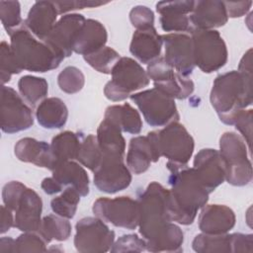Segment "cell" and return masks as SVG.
I'll return each instance as SVG.
<instances>
[{
    "mask_svg": "<svg viewBox=\"0 0 253 253\" xmlns=\"http://www.w3.org/2000/svg\"><path fill=\"white\" fill-rule=\"evenodd\" d=\"M166 167L171 173L168 178L171 186V219L180 224H191L198 211L207 205L210 193L197 177L193 167H188V164L167 161Z\"/></svg>",
    "mask_w": 253,
    "mask_h": 253,
    "instance_id": "1",
    "label": "cell"
},
{
    "mask_svg": "<svg viewBox=\"0 0 253 253\" xmlns=\"http://www.w3.org/2000/svg\"><path fill=\"white\" fill-rule=\"evenodd\" d=\"M210 101L219 120L232 126L234 116L252 104V74L232 70L215 77Z\"/></svg>",
    "mask_w": 253,
    "mask_h": 253,
    "instance_id": "2",
    "label": "cell"
},
{
    "mask_svg": "<svg viewBox=\"0 0 253 253\" xmlns=\"http://www.w3.org/2000/svg\"><path fill=\"white\" fill-rule=\"evenodd\" d=\"M170 198V190L153 181L148 184L137 200L139 206V233L146 243L159 236L172 222Z\"/></svg>",
    "mask_w": 253,
    "mask_h": 253,
    "instance_id": "3",
    "label": "cell"
},
{
    "mask_svg": "<svg viewBox=\"0 0 253 253\" xmlns=\"http://www.w3.org/2000/svg\"><path fill=\"white\" fill-rule=\"evenodd\" d=\"M10 39L11 50L22 70L47 72L57 68L64 59L44 41L36 38L25 24L12 33Z\"/></svg>",
    "mask_w": 253,
    "mask_h": 253,
    "instance_id": "4",
    "label": "cell"
},
{
    "mask_svg": "<svg viewBox=\"0 0 253 253\" xmlns=\"http://www.w3.org/2000/svg\"><path fill=\"white\" fill-rule=\"evenodd\" d=\"M248 150L245 140L236 132L226 131L219 138V153L226 168L225 180L232 186L241 187L252 181V163Z\"/></svg>",
    "mask_w": 253,
    "mask_h": 253,
    "instance_id": "5",
    "label": "cell"
},
{
    "mask_svg": "<svg viewBox=\"0 0 253 253\" xmlns=\"http://www.w3.org/2000/svg\"><path fill=\"white\" fill-rule=\"evenodd\" d=\"M112 79L107 82L104 94L113 102L127 99L134 92L149 84V77L143 67L130 57H121L111 72Z\"/></svg>",
    "mask_w": 253,
    "mask_h": 253,
    "instance_id": "6",
    "label": "cell"
},
{
    "mask_svg": "<svg viewBox=\"0 0 253 253\" xmlns=\"http://www.w3.org/2000/svg\"><path fill=\"white\" fill-rule=\"evenodd\" d=\"M147 135L153 141L158 154L168 161L188 164L192 158L195 141L187 128L178 122H173L162 129L152 130Z\"/></svg>",
    "mask_w": 253,
    "mask_h": 253,
    "instance_id": "7",
    "label": "cell"
},
{
    "mask_svg": "<svg viewBox=\"0 0 253 253\" xmlns=\"http://www.w3.org/2000/svg\"><path fill=\"white\" fill-rule=\"evenodd\" d=\"M191 35L196 66L205 73H211L225 65L227 47L216 30H195Z\"/></svg>",
    "mask_w": 253,
    "mask_h": 253,
    "instance_id": "8",
    "label": "cell"
},
{
    "mask_svg": "<svg viewBox=\"0 0 253 253\" xmlns=\"http://www.w3.org/2000/svg\"><path fill=\"white\" fill-rule=\"evenodd\" d=\"M130 100L138 107L144 120L151 126H164L179 121L175 100L155 88L133 93Z\"/></svg>",
    "mask_w": 253,
    "mask_h": 253,
    "instance_id": "9",
    "label": "cell"
},
{
    "mask_svg": "<svg viewBox=\"0 0 253 253\" xmlns=\"http://www.w3.org/2000/svg\"><path fill=\"white\" fill-rule=\"evenodd\" d=\"M92 211L95 216L105 222L126 229H135L139 221L138 201L127 196L110 199L102 197L97 199Z\"/></svg>",
    "mask_w": 253,
    "mask_h": 253,
    "instance_id": "10",
    "label": "cell"
},
{
    "mask_svg": "<svg viewBox=\"0 0 253 253\" xmlns=\"http://www.w3.org/2000/svg\"><path fill=\"white\" fill-rule=\"evenodd\" d=\"M146 72L149 79L153 81L154 88L172 99L184 100L194 92L193 80L176 71L164 57L160 56L149 63Z\"/></svg>",
    "mask_w": 253,
    "mask_h": 253,
    "instance_id": "11",
    "label": "cell"
},
{
    "mask_svg": "<svg viewBox=\"0 0 253 253\" xmlns=\"http://www.w3.org/2000/svg\"><path fill=\"white\" fill-rule=\"evenodd\" d=\"M74 245L82 253H102L110 251L115 242V232L99 217L87 216L75 225Z\"/></svg>",
    "mask_w": 253,
    "mask_h": 253,
    "instance_id": "12",
    "label": "cell"
},
{
    "mask_svg": "<svg viewBox=\"0 0 253 253\" xmlns=\"http://www.w3.org/2000/svg\"><path fill=\"white\" fill-rule=\"evenodd\" d=\"M1 129L6 133H15L30 128L34 125L31 108L11 87L2 85L0 106Z\"/></svg>",
    "mask_w": 253,
    "mask_h": 253,
    "instance_id": "13",
    "label": "cell"
},
{
    "mask_svg": "<svg viewBox=\"0 0 253 253\" xmlns=\"http://www.w3.org/2000/svg\"><path fill=\"white\" fill-rule=\"evenodd\" d=\"M161 37L166 62L182 75L189 76L196 66L191 36L185 33H171Z\"/></svg>",
    "mask_w": 253,
    "mask_h": 253,
    "instance_id": "14",
    "label": "cell"
},
{
    "mask_svg": "<svg viewBox=\"0 0 253 253\" xmlns=\"http://www.w3.org/2000/svg\"><path fill=\"white\" fill-rule=\"evenodd\" d=\"M131 173L124 158L105 157L94 172V184L99 191L115 194L126 189L131 183Z\"/></svg>",
    "mask_w": 253,
    "mask_h": 253,
    "instance_id": "15",
    "label": "cell"
},
{
    "mask_svg": "<svg viewBox=\"0 0 253 253\" xmlns=\"http://www.w3.org/2000/svg\"><path fill=\"white\" fill-rule=\"evenodd\" d=\"M193 169L209 193L213 192L225 180V163L216 149H201L195 155Z\"/></svg>",
    "mask_w": 253,
    "mask_h": 253,
    "instance_id": "16",
    "label": "cell"
},
{
    "mask_svg": "<svg viewBox=\"0 0 253 253\" xmlns=\"http://www.w3.org/2000/svg\"><path fill=\"white\" fill-rule=\"evenodd\" d=\"M86 19L77 13L62 16L54 25L44 42L60 56L68 57L73 52L76 36Z\"/></svg>",
    "mask_w": 253,
    "mask_h": 253,
    "instance_id": "17",
    "label": "cell"
},
{
    "mask_svg": "<svg viewBox=\"0 0 253 253\" xmlns=\"http://www.w3.org/2000/svg\"><path fill=\"white\" fill-rule=\"evenodd\" d=\"M14 227L26 231H38L42 223V201L36 191L26 187L14 205Z\"/></svg>",
    "mask_w": 253,
    "mask_h": 253,
    "instance_id": "18",
    "label": "cell"
},
{
    "mask_svg": "<svg viewBox=\"0 0 253 253\" xmlns=\"http://www.w3.org/2000/svg\"><path fill=\"white\" fill-rule=\"evenodd\" d=\"M195 1H160L156 4V11L160 14V24L164 32L193 33L189 14L192 13Z\"/></svg>",
    "mask_w": 253,
    "mask_h": 253,
    "instance_id": "19",
    "label": "cell"
},
{
    "mask_svg": "<svg viewBox=\"0 0 253 253\" xmlns=\"http://www.w3.org/2000/svg\"><path fill=\"white\" fill-rule=\"evenodd\" d=\"M190 22L195 30H214L224 26L228 21L223 1H195L190 14Z\"/></svg>",
    "mask_w": 253,
    "mask_h": 253,
    "instance_id": "20",
    "label": "cell"
},
{
    "mask_svg": "<svg viewBox=\"0 0 253 253\" xmlns=\"http://www.w3.org/2000/svg\"><path fill=\"white\" fill-rule=\"evenodd\" d=\"M235 221L234 211L224 205H206L199 214V228L208 234L227 233Z\"/></svg>",
    "mask_w": 253,
    "mask_h": 253,
    "instance_id": "21",
    "label": "cell"
},
{
    "mask_svg": "<svg viewBox=\"0 0 253 253\" xmlns=\"http://www.w3.org/2000/svg\"><path fill=\"white\" fill-rule=\"evenodd\" d=\"M57 15L54 2L37 1L31 7L24 24L36 38L44 41L54 27Z\"/></svg>",
    "mask_w": 253,
    "mask_h": 253,
    "instance_id": "22",
    "label": "cell"
},
{
    "mask_svg": "<svg viewBox=\"0 0 253 253\" xmlns=\"http://www.w3.org/2000/svg\"><path fill=\"white\" fill-rule=\"evenodd\" d=\"M160 158L151 138L146 135L134 136L130 139L126 154V165L130 172L139 175L144 173L152 162Z\"/></svg>",
    "mask_w": 253,
    "mask_h": 253,
    "instance_id": "23",
    "label": "cell"
},
{
    "mask_svg": "<svg viewBox=\"0 0 253 253\" xmlns=\"http://www.w3.org/2000/svg\"><path fill=\"white\" fill-rule=\"evenodd\" d=\"M162 37L154 27L136 30L131 38L129 51L143 64H149L160 57Z\"/></svg>",
    "mask_w": 253,
    "mask_h": 253,
    "instance_id": "24",
    "label": "cell"
},
{
    "mask_svg": "<svg viewBox=\"0 0 253 253\" xmlns=\"http://www.w3.org/2000/svg\"><path fill=\"white\" fill-rule=\"evenodd\" d=\"M16 157L23 162L33 163L52 171L55 168L50 144L33 137L21 138L14 147Z\"/></svg>",
    "mask_w": 253,
    "mask_h": 253,
    "instance_id": "25",
    "label": "cell"
},
{
    "mask_svg": "<svg viewBox=\"0 0 253 253\" xmlns=\"http://www.w3.org/2000/svg\"><path fill=\"white\" fill-rule=\"evenodd\" d=\"M108 33L104 25L94 19H87L78 32L73 43V52L88 55L104 47Z\"/></svg>",
    "mask_w": 253,
    "mask_h": 253,
    "instance_id": "26",
    "label": "cell"
},
{
    "mask_svg": "<svg viewBox=\"0 0 253 253\" xmlns=\"http://www.w3.org/2000/svg\"><path fill=\"white\" fill-rule=\"evenodd\" d=\"M97 141L105 157L125 158L126 140L115 123L104 119L97 129Z\"/></svg>",
    "mask_w": 253,
    "mask_h": 253,
    "instance_id": "27",
    "label": "cell"
},
{
    "mask_svg": "<svg viewBox=\"0 0 253 253\" xmlns=\"http://www.w3.org/2000/svg\"><path fill=\"white\" fill-rule=\"evenodd\" d=\"M51 172L52 177L62 186L75 188L81 197H85L89 194V176L86 170L76 161L69 160L60 163Z\"/></svg>",
    "mask_w": 253,
    "mask_h": 253,
    "instance_id": "28",
    "label": "cell"
},
{
    "mask_svg": "<svg viewBox=\"0 0 253 253\" xmlns=\"http://www.w3.org/2000/svg\"><path fill=\"white\" fill-rule=\"evenodd\" d=\"M36 118L39 125L44 128H60L67 122L68 109L65 103L57 97L45 98L38 106Z\"/></svg>",
    "mask_w": 253,
    "mask_h": 253,
    "instance_id": "29",
    "label": "cell"
},
{
    "mask_svg": "<svg viewBox=\"0 0 253 253\" xmlns=\"http://www.w3.org/2000/svg\"><path fill=\"white\" fill-rule=\"evenodd\" d=\"M104 119L115 123L122 131L131 134H138L142 129V120L138 111L128 103L108 107Z\"/></svg>",
    "mask_w": 253,
    "mask_h": 253,
    "instance_id": "30",
    "label": "cell"
},
{
    "mask_svg": "<svg viewBox=\"0 0 253 253\" xmlns=\"http://www.w3.org/2000/svg\"><path fill=\"white\" fill-rule=\"evenodd\" d=\"M83 138L84 136L82 133L70 130L62 131L52 138L50 148L54 158L55 167L60 163L77 159Z\"/></svg>",
    "mask_w": 253,
    "mask_h": 253,
    "instance_id": "31",
    "label": "cell"
},
{
    "mask_svg": "<svg viewBox=\"0 0 253 253\" xmlns=\"http://www.w3.org/2000/svg\"><path fill=\"white\" fill-rule=\"evenodd\" d=\"M192 247L198 253L234 252L233 233L208 234L202 232L196 235L192 242Z\"/></svg>",
    "mask_w": 253,
    "mask_h": 253,
    "instance_id": "32",
    "label": "cell"
},
{
    "mask_svg": "<svg viewBox=\"0 0 253 253\" xmlns=\"http://www.w3.org/2000/svg\"><path fill=\"white\" fill-rule=\"evenodd\" d=\"M183 242L182 229L171 222L164 232L151 242L146 243V250L150 252H181L183 251Z\"/></svg>",
    "mask_w": 253,
    "mask_h": 253,
    "instance_id": "33",
    "label": "cell"
},
{
    "mask_svg": "<svg viewBox=\"0 0 253 253\" xmlns=\"http://www.w3.org/2000/svg\"><path fill=\"white\" fill-rule=\"evenodd\" d=\"M71 224L68 218L58 214H48L42 217L41 227L38 230L44 240L49 243L51 240L64 241L71 234Z\"/></svg>",
    "mask_w": 253,
    "mask_h": 253,
    "instance_id": "34",
    "label": "cell"
},
{
    "mask_svg": "<svg viewBox=\"0 0 253 253\" xmlns=\"http://www.w3.org/2000/svg\"><path fill=\"white\" fill-rule=\"evenodd\" d=\"M18 88L21 96L32 106L43 101L48 93L47 81L42 77L25 75L20 78Z\"/></svg>",
    "mask_w": 253,
    "mask_h": 253,
    "instance_id": "35",
    "label": "cell"
},
{
    "mask_svg": "<svg viewBox=\"0 0 253 253\" xmlns=\"http://www.w3.org/2000/svg\"><path fill=\"white\" fill-rule=\"evenodd\" d=\"M80 197L81 195L75 188L68 186L63 190L61 195L51 200V210L54 213L60 216L68 219L73 218L80 202Z\"/></svg>",
    "mask_w": 253,
    "mask_h": 253,
    "instance_id": "36",
    "label": "cell"
},
{
    "mask_svg": "<svg viewBox=\"0 0 253 253\" xmlns=\"http://www.w3.org/2000/svg\"><path fill=\"white\" fill-rule=\"evenodd\" d=\"M102 159L103 153L98 144L96 135L88 134L84 136L76 160L84 167L95 172L101 164Z\"/></svg>",
    "mask_w": 253,
    "mask_h": 253,
    "instance_id": "37",
    "label": "cell"
},
{
    "mask_svg": "<svg viewBox=\"0 0 253 253\" xmlns=\"http://www.w3.org/2000/svg\"><path fill=\"white\" fill-rule=\"evenodd\" d=\"M83 58L96 71L104 74H111L113 67L121 58V55L114 48L105 45L91 54L84 55Z\"/></svg>",
    "mask_w": 253,
    "mask_h": 253,
    "instance_id": "38",
    "label": "cell"
},
{
    "mask_svg": "<svg viewBox=\"0 0 253 253\" xmlns=\"http://www.w3.org/2000/svg\"><path fill=\"white\" fill-rule=\"evenodd\" d=\"M0 19L9 36L21 28L24 21L21 17V5L18 1H0Z\"/></svg>",
    "mask_w": 253,
    "mask_h": 253,
    "instance_id": "39",
    "label": "cell"
},
{
    "mask_svg": "<svg viewBox=\"0 0 253 253\" xmlns=\"http://www.w3.org/2000/svg\"><path fill=\"white\" fill-rule=\"evenodd\" d=\"M57 84L61 91L67 94L79 92L85 84L83 72L75 66H67L57 76Z\"/></svg>",
    "mask_w": 253,
    "mask_h": 253,
    "instance_id": "40",
    "label": "cell"
},
{
    "mask_svg": "<svg viewBox=\"0 0 253 253\" xmlns=\"http://www.w3.org/2000/svg\"><path fill=\"white\" fill-rule=\"evenodd\" d=\"M16 252H44L47 242L39 231H26L15 239Z\"/></svg>",
    "mask_w": 253,
    "mask_h": 253,
    "instance_id": "41",
    "label": "cell"
},
{
    "mask_svg": "<svg viewBox=\"0 0 253 253\" xmlns=\"http://www.w3.org/2000/svg\"><path fill=\"white\" fill-rule=\"evenodd\" d=\"M0 66L1 82L3 85L11 80L12 74H19L22 71L13 55L10 44L5 41L1 42L0 44Z\"/></svg>",
    "mask_w": 253,
    "mask_h": 253,
    "instance_id": "42",
    "label": "cell"
},
{
    "mask_svg": "<svg viewBox=\"0 0 253 253\" xmlns=\"http://www.w3.org/2000/svg\"><path fill=\"white\" fill-rule=\"evenodd\" d=\"M146 250V242L137 234H125L114 242L111 252H141Z\"/></svg>",
    "mask_w": 253,
    "mask_h": 253,
    "instance_id": "43",
    "label": "cell"
},
{
    "mask_svg": "<svg viewBox=\"0 0 253 253\" xmlns=\"http://www.w3.org/2000/svg\"><path fill=\"white\" fill-rule=\"evenodd\" d=\"M232 126L241 133L242 138L245 140L249 150H251L252 142V110H240L236 113L233 119Z\"/></svg>",
    "mask_w": 253,
    "mask_h": 253,
    "instance_id": "44",
    "label": "cell"
},
{
    "mask_svg": "<svg viewBox=\"0 0 253 253\" xmlns=\"http://www.w3.org/2000/svg\"><path fill=\"white\" fill-rule=\"evenodd\" d=\"M129 20L136 30L154 27V13L143 5H137L130 10Z\"/></svg>",
    "mask_w": 253,
    "mask_h": 253,
    "instance_id": "45",
    "label": "cell"
},
{
    "mask_svg": "<svg viewBox=\"0 0 253 253\" xmlns=\"http://www.w3.org/2000/svg\"><path fill=\"white\" fill-rule=\"evenodd\" d=\"M108 2H99V1H55V7L57 9L58 14H64L73 10L78 9H84V8H93V7H99L101 5H105Z\"/></svg>",
    "mask_w": 253,
    "mask_h": 253,
    "instance_id": "46",
    "label": "cell"
},
{
    "mask_svg": "<svg viewBox=\"0 0 253 253\" xmlns=\"http://www.w3.org/2000/svg\"><path fill=\"white\" fill-rule=\"evenodd\" d=\"M234 253H251L253 251V235L251 233H233Z\"/></svg>",
    "mask_w": 253,
    "mask_h": 253,
    "instance_id": "47",
    "label": "cell"
},
{
    "mask_svg": "<svg viewBox=\"0 0 253 253\" xmlns=\"http://www.w3.org/2000/svg\"><path fill=\"white\" fill-rule=\"evenodd\" d=\"M228 18H238L245 15L252 6V1L224 2Z\"/></svg>",
    "mask_w": 253,
    "mask_h": 253,
    "instance_id": "48",
    "label": "cell"
},
{
    "mask_svg": "<svg viewBox=\"0 0 253 253\" xmlns=\"http://www.w3.org/2000/svg\"><path fill=\"white\" fill-rule=\"evenodd\" d=\"M9 208L5 205L1 206V224H0V232L3 234L7 232L12 226H14V215Z\"/></svg>",
    "mask_w": 253,
    "mask_h": 253,
    "instance_id": "49",
    "label": "cell"
},
{
    "mask_svg": "<svg viewBox=\"0 0 253 253\" xmlns=\"http://www.w3.org/2000/svg\"><path fill=\"white\" fill-rule=\"evenodd\" d=\"M42 189L43 190V192L47 195H53L56 194L58 192H60L62 190V185L60 183H58L52 176L51 177H47L44 178L42 181L41 184Z\"/></svg>",
    "mask_w": 253,
    "mask_h": 253,
    "instance_id": "50",
    "label": "cell"
},
{
    "mask_svg": "<svg viewBox=\"0 0 253 253\" xmlns=\"http://www.w3.org/2000/svg\"><path fill=\"white\" fill-rule=\"evenodd\" d=\"M0 252L2 253H15L16 252V243L15 239L11 237H1L0 239Z\"/></svg>",
    "mask_w": 253,
    "mask_h": 253,
    "instance_id": "51",
    "label": "cell"
}]
</instances>
